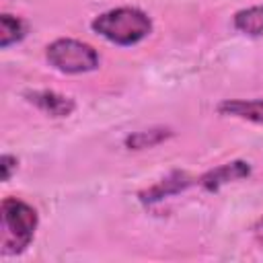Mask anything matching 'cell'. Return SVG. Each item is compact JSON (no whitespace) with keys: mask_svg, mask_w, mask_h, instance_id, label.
<instances>
[{"mask_svg":"<svg viewBox=\"0 0 263 263\" xmlns=\"http://www.w3.org/2000/svg\"><path fill=\"white\" fill-rule=\"evenodd\" d=\"M173 136V132L168 127H152V129H142V132H134L125 138V146L129 150H144V148H154L158 144H162L164 140H168Z\"/></svg>","mask_w":263,"mask_h":263,"instance_id":"cell-9","label":"cell"},{"mask_svg":"<svg viewBox=\"0 0 263 263\" xmlns=\"http://www.w3.org/2000/svg\"><path fill=\"white\" fill-rule=\"evenodd\" d=\"M232 25L236 31L249 35V37H259L263 35V4L259 6H249L242 8L234 14Z\"/></svg>","mask_w":263,"mask_h":263,"instance_id":"cell-8","label":"cell"},{"mask_svg":"<svg viewBox=\"0 0 263 263\" xmlns=\"http://www.w3.org/2000/svg\"><path fill=\"white\" fill-rule=\"evenodd\" d=\"M25 99L31 105H35L37 109H41L49 117H68L76 109V103L70 97H66L62 92H55V90H47V88H43V90H27Z\"/></svg>","mask_w":263,"mask_h":263,"instance_id":"cell-4","label":"cell"},{"mask_svg":"<svg viewBox=\"0 0 263 263\" xmlns=\"http://www.w3.org/2000/svg\"><path fill=\"white\" fill-rule=\"evenodd\" d=\"M16 166H18V160H16V156H12V154H2V158H0L2 181H8V179L12 177V173L16 171Z\"/></svg>","mask_w":263,"mask_h":263,"instance_id":"cell-11","label":"cell"},{"mask_svg":"<svg viewBox=\"0 0 263 263\" xmlns=\"http://www.w3.org/2000/svg\"><path fill=\"white\" fill-rule=\"evenodd\" d=\"M193 183V179L183 173V171H173L168 177H164L162 181H158L156 185H152L150 189L142 191L140 193V201L142 203H154V201H160L168 195H175V193H181L185 191L189 185Z\"/></svg>","mask_w":263,"mask_h":263,"instance_id":"cell-6","label":"cell"},{"mask_svg":"<svg viewBox=\"0 0 263 263\" xmlns=\"http://www.w3.org/2000/svg\"><path fill=\"white\" fill-rule=\"evenodd\" d=\"M45 58L51 68L62 74H86L99 68V51L84 41L62 37L45 47Z\"/></svg>","mask_w":263,"mask_h":263,"instance_id":"cell-3","label":"cell"},{"mask_svg":"<svg viewBox=\"0 0 263 263\" xmlns=\"http://www.w3.org/2000/svg\"><path fill=\"white\" fill-rule=\"evenodd\" d=\"M218 113L263 125V99H228L218 105Z\"/></svg>","mask_w":263,"mask_h":263,"instance_id":"cell-7","label":"cell"},{"mask_svg":"<svg viewBox=\"0 0 263 263\" xmlns=\"http://www.w3.org/2000/svg\"><path fill=\"white\" fill-rule=\"evenodd\" d=\"M92 31L115 45H136L152 33L150 16L134 6H119L101 12L90 23Z\"/></svg>","mask_w":263,"mask_h":263,"instance_id":"cell-1","label":"cell"},{"mask_svg":"<svg viewBox=\"0 0 263 263\" xmlns=\"http://www.w3.org/2000/svg\"><path fill=\"white\" fill-rule=\"evenodd\" d=\"M253 234H255V238H257V242L263 247V218L253 226Z\"/></svg>","mask_w":263,"mask_h":263,"instance_id":"cell-12","label":"cell"},{"mask_svg":"<svg viewBox=\"0 0 263 263\" xmlns=\"http://www.w3.org/2000/svg\"><path fill=\"white\" fill-rule=\"evenodd\" d=\"M251 175V164L245 160H232L226 164H220L216 168H210L199 177V185L205 191H218L226 183H234L240 179H247Z\"/></svg>","mask_w":263,"mask_h":263,"instance_id":"cell-5","label":"cell"},{"mask_svg":"<svg viewBox=\"0 0 263 263\" xmlns=\"http://www.w3.org/2000/svg\"><path fill=\"white\" fill-rule=\"evenodd\" d=\"M27 35V23L18 16H12L8 12H4L0 16V47L6 49L12 43H18L21 39H25Z\"/></svg>","mask_w":263,"mask_h":263,"instance_id":"cell-10","label":"cell"},{"mask_svg":"<svg viewBox=\"0 0 263 263\" xmlns=\"http://www.w3.org/2000/svg\"><path fill=\"white\" fill-rule=\"evenodd\" d=\"M0 212H2L0 216H2V228H4L2 251L6 255L23 253L31 245L39 224L35 208L23 199L6 197L0 205Z\"/></svg>","mask_w":263,"mask_h":263,"instance_id":"cell-2","label":"cell"}]
</instances>
